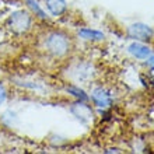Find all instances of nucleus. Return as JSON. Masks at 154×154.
<instances>
[{"instance_id": "4", "label": "nucleus", "mask_w": 154, "mask_h": 154, "mask_svg": "<svg viewBox=\"0 0 154 154\" xmlns=\"http://www.w3.org/2000/svg\"><path fill=\"white\" fill-rule=\"evenodd\" d=\"M91 100H93V102L98 108H102V109L109 108V106L112 105V95H111L109 91L106 88H104V87L94 88L93 93H91Z\"/></svg>"}, {"instance_id": "7", "label": "nucleus", "mask_w": 154, "mask_h": 154, "mask_svg": "<svg viewBox=\"0 0 154 154\" xmlns=\"http://www.w3.org/2000/svg\"><path fill=\"white\" fill-rule=\"evenodd\" d=\"M72 112H73L79 119H81V121H88V119L93 118V111H91V108H90L87 104H84L83 101H79V104H76V105L72 108Z\"/></svg>"}, {"instance_id": "10", "label": "nucleus", "mask_w": 154, "mask_h": 154, "mask_svg": "<svg viewBox=\"0 0 154 154\" xmlns=\"http://www.w3.org/2000/svg\"><path fill=\"white\" fill-rule=\"evenodd\" d=\"M67 93L72 94V95H74L79 101H87V100H88V95H87V94H85L81 88L74 87V85H72V87H69V88H67Z\"/></svg>"}, {"instance_id": "6", "label": "nucleus", "mask_w": 154, "mask_h": 154, "mask_svg": "<svg viewBox=\"0 0 154 154\" xmlns=\"http://www.w3.org/2000/svg\"><path fill=\"white\" fill-rule=\"evenodd\" d=\"M45 4H46V8L49 10V13L56 17L62 16L67 8L66 0H45Z\"/></svg>"}, {"instance_id": "1", "label": "nucleus", "mask_w": 154, "mask_h": 154, "mask_svg": "<svg viewBox=\"0 0 154 154\" xmlns=\"http://www.w3.org/2000/svg\"><path fill=\"white\" fill-rule=\"evenodd\" d=\"M45 46L48 49V52L51 55L56 57H62L67 55L70 51V39L65 32L60 31H55L51 32L45 41Z\"/></svg>"}, {"instance_id": "2", "label": "nucleus", "mask_w": 154, "mask_h": 154, "mask_svg": "<svg viewBox=\"0 0 154 154\" xmlns=\"http://www.w3.org/2000/svg\"><path fill=\"white\" fill-rule=\"evenodd\" d=\"M32 25V16L28 11L24 10H18L14 11L7 20V27L11 32L20 35V34H25L31 28Z\"/></svg>"}, {"instance_id": "11", "label": "nucleus", "mask_w": 154, "mask_h": 154, "mask_svg": "<svg viewBox=\"0 0 154 154\" xmlns=\"http://www.w3.org/2000/svg\"><path fill=\"white\" fill-rule=\"evenodd\" d=\"M6 98H7V91H6L3 84H0V105L6 101Z\"/></svg>"}, {"instance_id": "8", "label": "nucleus", "mask_w": 154, "mask_h": 154, "mask_svg": "<svg viewBox=\"0 0 154 154\" xmlns=\"http://www.w3.org/2000/svg\"><path fill=\"white\" fill-rule=\"evenodd\" d=\"M79 35H80L83 39L85 41H102L105 38V35L100 31H95V29H90V28H83L79 31Z\"/></svg>"}, {"instance_id": "5", "label": "nucleus", "mask_w": 154, "mask_h": 154, "mask_svg": "<svg viewBox=\"0 0 154 154\" xmlns=\"http://www.w3.org/2000/svg\"><path fill=\"white\" fill-rule=\"evenodd\" d=\"M129 52H130V55L133 57H136V59H147V57L151 55L150 48L146 46L144 44H142V42H139V41H136V42L129 45Z\"/></svg>"}, {"instance_id": "12", "label": "nucleus", "mask_w": 154, "mask_h": 154, "mask_svg": "<svg viewBox=\"0 0 154 154\" xmlns=\"http://www.w3.org/2000/svg\"><path fill=\"white\" fill-rule=\"evenodd\" d=\"M147 65H149V67L154 72V55H150V56L147 57Z\"/></svg>"}, {"instance_id": "3", "label": "nucleus", "mask_w": 154, "mask_h": 154, "mask_svg": "<svg viewBox=\"0 0 154 154\" xmlns=\"http://www.w3.org/2000/svg\"><path fill=\"white\" fill-rule=\"evenodd\" d=\"M128 35L129 38L139 41V42H147V41L153 39L154 29L150 25L143 24V23H134L128 27Z\"/></svg>"}, {"instance_id": "9", "label": "nucleus", "mask_w": 154, "mask_h": 154, "mask_svg": "<svg viewBox=\"0 0 154 154\" xmlns=\"http://www.w3.org/2000/svg\"><path fill=\"white\" fill-rule=\"evenodd\" d=\"M27 4H28V7L31 8V11H32L38 18H41V20H46V14H45V11L39 7V4H38L35 0H27Z\"/></svg>"}]
</instances>
